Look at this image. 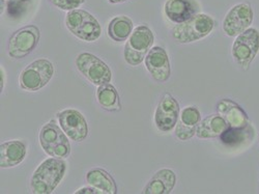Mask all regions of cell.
<instances>
[{
  "mask_svg": "<svg viewBox=\"0 0 259 194\" xmlns=\"http://www.w3.org/2000/svg\"><path fill=\"white\" fill-rule=\"evenodd\" d=\"M60 128L75 142H82L89 135V126L85 118L75 109H66L57 114Z\"/></svg>",
  "mask_w": 259,
  "mask_h": 194,
  "instance_id": "8fae6325",
  "label": "cell"
},
{
  "mask_svg": "<svg viewBox=\"0 0 259 194\" xmlns=\"http://www.w3.org/2000/svg\"><path fill=\"white\" fill-rule=\"evenodd\" d=\"M97 99L99 104L105 110L118 111L120 110L119 96L114 86L110 83L100 85L97 91Z\"/></svg>",
  "mask_w": 259,
  "mask_h": 194,
  "instance_id": "44dd1931",
  "label": "cell"
},
{
  "mask_svg": "<svg viewBox=\"0 0 259 194\" xmlns=\"http://www.w3.org/2000/svg\"><path fill=\"white\" fill-rule=\"evenodd\" d=\"M54 75V66L45 58L37 59L21 72L20 85L27 92H37L46 86Z\"/></svg>",
  "mask_w": 259,
  "mask_h": 194,
  "instance_id": "5b68a950",
  "label": "cell"
},
{
  "mask_svg": "<svg viewBox=\"0 0 259 194\" xmlns=\"http://www.w3.org/2000/svg\"><path fill=\"white\" fill-rule=\"evenodd\" d=\"M39 142L45 153L50 157L64 159L71 154L68 135L53 121L41 128Z\"/></svg>",
  "mask_w": 259,
  "mask_h": 194,
  "instance_id": "3957f363",
  "label": "cell"
},
{
  "mask_svg": "<svg viewBox=\"0 0 259 194\" xmlns=\"http://www.w3.org/2000/svg\"><path fill=\"white\" fill-rule=\"evenodd\" d=\"M259 51V31L248 28L236 36L232 45V56L239 66L247 70Z\"/></svg>",
  "mask_w": 259,
  "mask_h": 194,
  "instance_id": "52a82bcc",
  "label": "cell"
},
{
  "mask_svg": "<svg viewBox=\"0 0 259 194\" xmlns=\"http://www.w3.org/2000/svg\"><path fill=\"white\" fill-rule=\"evenodd\" d=\"M110 4H122L124 2H126V0H108Z\"/></svg>",
  "mask_w": 259,
  "mask_h": 194,
  "instance_id": "484cf974",
  "label": "cell"
},
{
  "mask_svg": "<svg viewBox=\"0 0 259 194\" xmlns=\"http://www.w3.org/2000/svg\"><path fill=\"white\" fill-rule=\"evenodd\" d=\"M164 11L170 21L180 24L195 16L199 5L196 0H167Z\"/></svg>",
  "mask_w": 259,
  "mask_h": 194,
  "instance_id": "5bb4252c",
  "label": "cell"
},
{
  "mask_svg": "<svg viewBox=\"0 0 259 194\" xmlns=\"http://www.w3.org/2000/svg\"><path fill=\"white\" fill-rule=\"evenodd\" d=\"M7 2H11V3H26V2H29V0H7Z\"/></svg>",
  "mask_w": 259,
  "mask_h": 194,
  "instance_id": "4316f807",
  "label": "cell"
},
{
  "mask_svg": "<svg viewBox=\"0 0 259 194\" xmlns=\"http://www.w3.org/2000/svg\"><path fill=\"white\" fill-rule=\"evenodd\" d=\"M154 33L146 25L137 26L128 36L124 47V59L131 66H138L154 44Z\"/></svg>",
  "mask_w": 259,
  "mask_h": 194,
  "instance_id": "277c9868",
  "label": "cell"
},
{
  "mask_svg": "<svg viewBox=\"0 0 259 194\" xmlns=\"http://www.w3.org/2000/svg\"><path fill=\"white\" fill-rule=\"evenodd\" d=\"M75 193L76 194H84V193H86V194H97V193H100L101 194L102 191L97 189V188H95L94 186H91V187H83V188L77 190Z\"/></svg>",
  "mask_w": 259,
  "mask_h": 194,
  "instance_id": "d4e9b609",
  "label": "cell"
},
{
  "mask_svg": "<svg viewBox=\"0 0 259 194\" xmlns=\"http://www.w3.org/2000/svg\"><path fill=\"white\" fill-rule=\"evenodd\" d=\"M26 153V144L23 141H6L0 145V166L2 168L17 166L24 160Z\"/></svg>",
  "mask_w": 259,
  "mask_h": 194,
  "instance_id": "2e32d148",
  "label": "cell"
},
{
  "mask_svg": "<svg viewBox=\"0 0 259 194\" xmlns=\"http://www.w3.org/2000/svg\"><path fill=\"white\" fill-rule=\"evenodd\" d=\"M67 164L62 159L51 157L41 162L30 181L32 193L49 194L52 193L64 177Z\"/></svg>",
  "mask_w": 259,
  "mask_h": 194,
  "instance_id": "6da1fadb",
  "label": "cell"
},
{
  "mask_svg": "<svg viewBox=\"0 0 259 194\" xmlns=\"http://www.w3.org/2000/svg\"><path fill=\"white\" fill-rule=\"evenodd\" d=\"M228 128V124L220 114H210L200 121L197 127L196 136L201 139L215 138L221 136V134Z\"/></svg>",
  "mask_w": 259,
  "mask_h": 194,
  "instance_id": "d6986e66",
  "label": "cell"
},
{
  "mask_svg": "<svg viewBox=\"0 0 259 194\" xmlns=\"http://www.w3.org/2000/svg\"><path fill=\"white\" fill-rule=\"evenodd\" d=\"M68 29L77 37L85 42L97 41L102 33L98 20L89 12L83 10H73L66 17Z\"/></svg>",
  "mask_w": 259,
  "mask_h": 194,
  "instance_id": "8992f818",
  "label": "cell"
},
{
  "mask_svg": "<svg viewBox=\"0 0 259 194\" xmlns=\"http://www.w3.org/2000/svg\"><path fill=\"white\" fill-rule=\"evenodd\" d=\"M86 182L90 186L102 191V193L115 194L117 192L116 184L113 178L108 172L101 168L91 169L86 174Z\"/></svg>",
  "mask_w": 259,
  "mask_h": 194,
  "instance_id": "ffe728a7",
  "label": "cell"
},
{
  "mask_svg": "<svg viewBox=\"0 0 259 194\" xmlns=\"http://www.w3.org/2000/svg\"><path fill=\"white\" fill-rule=\"evenodd\" d=\"M39 41V30L34 25L17 30L9 42V55L20 59L27 56L37 46Z\"/></svg>",
  "mask_w": 259,
  "mask_h": 194,
  "instance_id": "9c48e42d",
  "label": "cell"
},
{
  "mask_svg": "<svg viewBox=\"0 0 259 194\" xmlns=\"http://www.w3.org/2000/svg\"><path fill=\"white\" fill-rule=\"evenodd\" d=\"M77 69L90 82L96 85L110 83L112 73L110 68L92 53H81L76 59Z\"/></svg>",
  "mask_w": 259,
  "mask_h": 194,
  "instance_id": "ba28073f",
  "label": "cell"
},
{
  "mask_svg": "<svg viewBox=\"0 0 259 194\" xmlns=\"http://www.w3.org/2000/svg\"><path fill=\"white\" fill-rule=\"evenodd\" d=\"M177 184V176L171 169H161L157 171L144 187V194H169Z\"/></svg>",
  "mask_w": 259,
  "mask_h": 194,
  "instance_id": "e0dca14e",
  "label": "cell"
},
{
  "mask_svg": "<svg viewBox=\"0 0 259 194\" xmlns=\"http://www.w3.org/2000/svg\"><path fill=\"white\" fill-rule=\"evenodd\" d=\"M201 121V115L197 107L189 106L182 111L181 118L177 123L176 135L179 139L185 141L196 135L197 127Z\"/></svg>",
  "mask_w": 259,
  "mask_h": 194,
  "instance_id": "9a60e30c",
  "label": "cell"
},
{
  "mask_svg": "<svg viewBox=\"0 0 259 194\" xmlns=\"http://www.w3.org/2000/svg\"><path fill=\"white\" fill-rule=\"evenodd\" d=\"M133 32V22L126 16H118L111 20L108 26V34L115 42H123Z\"/></svg>",
  "mask_w": 259,
  "mask_h": 194,
  "instance_id": "7402d4cb",
  "label": "cell"
},
{
  "mask_svg": "<svg viewBox=\"0 0 259 194\" xmlns=\"http://www.w3.org/2000/svg\"><path fill=\"white\" fill-rule=\"evenodd\" d=\"M217 111L230 128H243L249 125L246 112L239 105L229 99H223L218 103Z\"/></svg>",
  "mask_w": 259,
  "mask_h": 194,
  "instance_id": "ac0fdd59",
  "label": "cell"
},
{
  "mask_svg": "<svg viewBox=\"0 0 259 194\" xmlns=\"http://www.w3.org/2000/svg\"><path fill=\"white\" fill-rule=\"evenodd\" d=\"M213 27L214 22L211 17L205 14H196L185 22L176 25L172 29V36L182 44H188L207 36Z\"/></svg>",
  "mask_w": 259,
  "mask_h": 194,
  "instance_id": "7a4b0ae2",
  "label": "cell"
},
{
  "mask_svg": "<svg viewBox=\"0 0 259 194\" xmlns=\"http://www.w3.org/2000/svg\"><path fill=\"white\" fill-rule=\"evenodd\" d=\"M50 2L58 9L69 12L78 9L82 4H84V0H50Z\"/></svg>",
  "mask_w": 259,
  "mask_h": 194,
  "instance_id": "cb8c5ba5",
  "label": "cell"
},
{
  "mask_svg": "<svg viewBox=\"0 0 259 194\" xmlns=\"http://www.w3.org/2000/svg\"><path fill=\"white\" fill-rule=\"evenodd\" d=\"M253 18V10L249 5H236L227 13L223 21V30L228 36H237L250 27Z\"/></svg>",
  "mask_w": 259,
  "mask_h": 194,
  "instance_id": "30bf717a",
  "label": "cell"
},
{
  "mask_svg": "<svg viewBox=\"0 0 259 194\" xmlns=\"http://www.w3.org/2000/svg\"><path fill=\"white\" fill-rule=\"evenodd\" d=\"M180 118V105L170 94H165L160 100L156 113L155 123L162 132H169L175 129Z\"/></svg>",
  "mask_w": 259,
  "mask_h": 194,
  "instance_id": "7c38bea8",
  "label": "cell"
},
{
  "mask_svg": "<svg viewBox=\"0 0 259 194\" xmlns=\"http://www.w3.org/2000/svg\"><path fill=\"white\" fill-rule=\"evenodd\" d=\"M2 92H3V90H4V72H3V69H2Z\"/></svg>",
  "mask_w": 259,
  "mask_h": 194,
  "instance_id": "83f0119b",
  "label": "cell"
},
{
  "mask_svg": "<svg viewBox=\"0 0 259 194\" xmlns=\"http://www.w3.org/2000/svg\"><path fill=\"white\" fill-rule=\"evenodd\" d=\"M144 61L147 71L155 80L165 82L170 78L169 57L162 47H153L147 53Z\"/></svg>",
  "mask_w": 259,
  "mask_h": 194,
  "instance_id": "4fadbf2b",
  "label": "cell"
},
{
  "mask_svg": "<svg viewBox=\"0 0 259 194\" xmlns=\"http://www.w3.org/2000/svg\"><path fill=\"white\" fill-rule=\"evenodd\" d=\"M254 135V131L252 127L249 125L243 128H228L227 130H225L221 134V141L230 146L234 145H239L244 143L245 141L249 140L250 138L252 139Z\"/></svg>",
  "mask_w": 259,
  "mask_h": 194,
  "instance_id": "603a6c76",
  "label": "cell"
}]
</instances>
